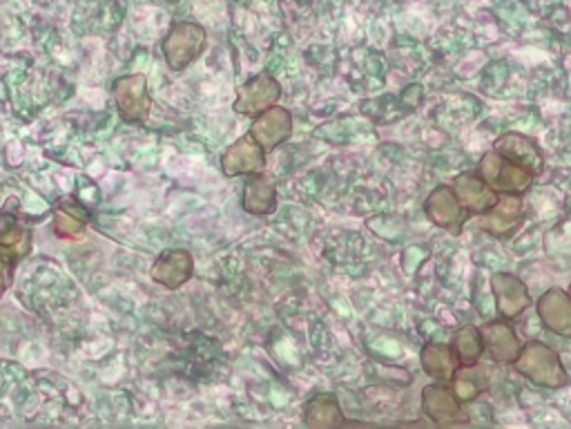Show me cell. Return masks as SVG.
I'll list each match as a JSON object with an SVG mask.
<instances>
[{
	"label": "cell",
	"mask_w": 571,
	"mask_h": 429,
	"mask_svg": "<svg viewBox=\"0 0 571 429\" xmlns=\"http://www.w3.org/2000/svg\"><path fill=\"white\" fill-rule=\"evenodd\" d=\"M452 188L456 190L462 209L469 213V217H480L492 211L498 202V192L488 188L478 173H460Z\"/></svg>",
	"instance_id": "cell-15"
},
{
	"label": "cell",
	"mask_w": 571,
	"mask_h": 429,
	"mask_svg": "<svg viewBox=\"0 0 571 429\" xmlns=\"http://www.w3.org/2000/svg\"><path fill=\"white\" fill-rule=\"evenodd\" d=\"M112 99L120 114V119L132 126H143L150 116V92L148 79L143 74H128L120 76L112 86Z\"/></svg>",
	"instance_id": "cell-4"
},
{
	"label": "cell",
	"mask_w": 571,
	"mask_h": 429,
	"mask_svg": "<svg viewBox=\"0 0 571 429\" xmlns=\"http://www.w3.org/2000/svg\"><path fill=\"white\" fill-rule=\"evenodd\" d=\"M422 412L431 425L460 427L469 425L471 416L454 394L448 382H431L422 389Z\"/></svg>",
	"instance_id": "cell-5"
},
{
	"label": "cell",
	"mask_w": 571,
	"mask_h": 429,
	"mask_svg": "<svg viewBox=\"0 0 571 429\" xmlns=\"http://www.w3.org/2000/svg\"><path fill=\"white\" fill-rule=\"evenodd\" d=\"M567 293H569V298H571V287H569V291H567Z\"/></svg>",
	"instance_id": "cell-25"
},
{
	"label": "cell",
	"mask_w": 571,
	"mask_h": 429,
	"mask_svg": "<svg viewBox=\"0 0 571 429\" xmlns=\"http://www.w3.org/2000/svg\"><path fill=\"white\" fill-rule=\"evenodd\" d=\"M454 389V394L458 396V401L465 403H473L480 394H484L488 389V380H486V371L480 369L478 365L473 367H460L454 376V380L448 382Z\"/></svg>",
	"instance_id": "cell-23"
},
{
	"label": "cell",
	"mask_w": 571,
	"mask_h": 429,
	"mask_svg": "<svg viewBox=\"0 0 571 429\" xmlns=\"http://www.w3.org/2000/svg\"><path fill=\"white\" fill-rule=\"evenodd\" d=\"M241 209L253 217H268L277 211V186L266 173L249 175L243 184Z\"/></svg>",
	"instance_id": "cell-17"
},
{
	"label": "cell",
	"mask_w": 571,
	"mask_h": 429,
	"mask_svg": "<svg viewBox=\"0 0 571 429\" xmlns=\"http://www.w3.org/2000/svg\"><path fill=\"white\" fill-rule=\"evenodd\" d=\"M206 29L196 23H177L163 38V59L173 72H183L206 50Z\"/></svg>",
	"instance_id": "cell-3"
},
{
	"label": "cell",
	"mask_w": 571,
	"mask_h": 429,
	"mask_svg": "<svg viewBox=\"0 0 571 429\" xmlns=\"http://www.w3.org/2000/svg\"><path fill=\"white\" fill-rule=\"evenodd\" d=\"M448 344H452L460 367L480 365V361L484 356L482 333H480V327H475V325H467V327L458 329Z\"/></svg>",
	"instance_id": "cell-22"
},
{
	"label": "cell",
	"mask_w": 571,
	"mask_h": 429,
	"mask_svg": "<svg viewBox=\"0 0 571 429\" xmlns=\"http://www.w3.org/2000/svg\"><path fill=\"white\" fill-rule=\"evenodd\" d=\"M249 135L266 150V154L277 150L293 135V112L289 108H281L279 103L268 108L255 116Z\"/></svg>",
	"instance_id": "cell-10"
},
{
	"label": "cell",
	"mask_w": 571,
	"mask_h": 429,
	"mask_svg": "<svg viewBox=\"0 0 571 429\" xmlns=\"http://www.w3.org/2000/svg\"><path fill=\"white\" fill-rule=\"evenodd\" d=\"M536 311L547 331L571 340V298L567 291L558 287L545 291L536 302Z\"/></svg>",
	"instance_id": "cell-16"
},
{
	"label": "cell",
	"mask_w": 571,
	"mask_h": 429,
	"mask_svg": "<svg viewBox=\"0 0 571 429\" xmlns=\"http://www.w3.org/2000/svg\"><path fill=\"white\" fill-rule=\"evenodd\" d=\"M279 99H281L279 81L275 79L272 74L262 72V74L253 76L251 81H246L237 90V99H234L232 108H234L237 114L253 116V119H255L257 114H262L268 108L277 105Z\"/></svg>",
	"instance_id": "cell-7"
},
{
	"label": "cell",
	"mask_w": 571,
	"mask_h": 429,
	"mask_svg": "<svg viewBox=\"0 0 571 429\" xmlns=\"http://www.w3.org/2000/svg\"><path fill=\"white\" fill-rule=\"evenodd\" d=\"M513 369L532 384L543 389H562L569 384V374L562 365L558 351L541 340H529L522 344Z\"/></svg>",
	"instance_id": "cell-1"
},
{
	"label": "cell",
	"mask_w": 571,
	"mask_h": 429,
	"mask_svg": "<svg viewBox=\"0 0 571 429\" xmlns=\"http://www.w3.org/2000/svg\"><path fill=\"white\" fill-rule=\"evenodd\" d=\"M192 273H194L192 255L183 249H170V251L161 253L156 257V262L152 264L150 276L156 285L175 291L192 278Z\"/></svg>",
	"instance_id": "cell-14"
},
{
	"label": "cell",
	"mask_w": 571,
	"mask_h": 429,
	"mask_svg": "<svg viewBox=\"0 0 571 429\" xmlns=\"http://www.w3.org/2000/svg\"><path fill=\"white\" fill-rule=\"evenodd\" d=\"M16 262L12 255L8 253H0V298L5 295V291L10 289L12 280H14V268H16Z\"/></svg>",
	"instance_id": "cell-24"
},
{
	"label": "cell",
	"mask_w": 571,
	"mask_h": 429,
	"mask_svg": "<svg viewBox=\"0 0 571 429\" xmlns=\"http://www.w3.org/2000/svg\"><path fill=\"white\" fill-rule=\"evenodd\" d=\"M478 226L496 240H507L524 222V202L522 194H498L496 206L475 217Z\"/></svg>",
	"instance_id": "cell-9"
},
{
	"label": "cell",
	"mask_w": 571,
	"mask_h": 429,
	"mask_svg": "<svg viewBox=\"0 0 571 429\" xmlns=\"http://www.w3.org/2000/svg\"><path fill=\"white\" fill-rule=\"evenodd\" d=\"M221 171L226 177H249L266 171V150L251 137L243 135L221 154Z\"/></svg>",
	"instance_id": "cell-11"
},
{
	"label": "cell",
	"mask_w": 571,
	"mask_h": 429,
	"mask_svg": "<svg viewBox=\"0 0 571 429\" xmlns=\"http://www.w3.org/2000/svg\"><path fill=\"white\" fill-rule=\"evenodd\" d=\"M488 285H492L494 304L500 318L516 320L532 306V295H529L526 285L518 276H513V273L496 270L492 273V278H488Z\"/></svg>",
	"instance_id": "cell-8"
},
{
	"label": "cell",
	"mask_w": 571,
	"mask_h": 429,
	"mask_svg": "<svg viewBox=\"0 0 571 429\" xmlns=\"http://www.w3.org/2000/svg\"><path fill=\"white\" fill-rule=\"evenodd\" d=\"M422 211L433 226L452 232V236H460L465 224L471 219L469 213L462 209L456 190L448 184H442L429 192Z\"/></svg>",
	"instance_id": "cell-6"
},
{
	"label": "cell",
	"mask_w": 571,
	"mask_h": 429,
	"mask_svg": "<svg viewBox=\"0 0 571 429\" xmlns=\"http://www.w3.org/2000/svg\"><path fill=\"white\" fill-rule=\"evenodd\" d=\"M482 342H484V354L498 365H513L518 358L522 342L511 325V320H488L480 327Z\"/></svg>",
	"instance_id": "cell-13"
},
{
	"label": "cell",
	"mask_w": 571,
	"mask_h": 429,
	"mask_svg": "<svg viewBox=\"0 0 571 429\" xmlns=\"http://www.w3.org/2000/svg\"><path fill=\"white\" fill-rule=\"evenodd\" d=\"M475 173L482 177V181L488 188L498 194H524L526 190H532L536 181L532 173L509 162L496 150H488L482 154Z\"/></svg>",
	"instance_id": "cell-2"
},
{
	"label": "cell",
	"mask_w": 571,
	"mask_h": 429,
	"mask_svg": "<svg viewBox=\"0 0 571 429\" xmlns=\"http://www.w3.org/2000/svg\"><path fill=\"white\" fill-rule=\"evenodd\" d=\"M302 418H304V425L310 429H331V427H340L348 422L338 396L326 394V392L315 394L304 403Z\"/></svg>",
	"instance_id": "cell-18"
},
{
	"label": "cell",
	"mask_w": 571,
	"mask_h": 429,
	"mask_svg": "<svg viewBox=\"0 0 571 429\" xmlns=\"http://www.w3.org/2000/svg\"><path fill=\"white\" fill-rule=\"evenodd\" d=\"M420 365L422 371L435 382H452L456 371L460 369L452 344L446 342H427L420 351Z\"/></svg>",
	"instance_id": "cell-19"
},
{
	"label": "cell",
	"mask_w": 571,
	"mask_h": 429,
	"mask_svg": "<svg viewBox=\"0 0 571 429\" xmlns=\"http://www.w3.org/2000/svg\"><path fill=\"white\" fill-rule=\"evenodd\" d=\"M90 224V213L76 200H61L54 211V232L61 240H78Z\"/></svg>",
	"instance_id": "cell-20"
},
{
	"label": "cell",
	"mask_w": 571,
	"mask_h": 429,
	"mask_svg": "<svg viewBox=\"0 0 571 429\" xmlns=\"http://www.w3.org/2000/svg\"><path fill=\"white\" fill-rule=\"evenodd\" d=\"M31 251V232L18 222L16 215L0 213V253L14 260L27 257Z\"/></svg>",
	"instance_id": "cell-21"
},
{
	"label": "cell",
	"mask_w": 571,
	"mask_h": 429,
	"mask_svg": "<svg viewBox=\"0 0 571 429\" xmlns=\"http://www.w3.org/2000/svg\"><path fill=\"white\" fill-rule=\"evenodd\" d=\"M494 150L500 152L509 162L522 166L534 177H541L545 171V152L536 143V139L526 137L522 133H505L496 139Z\"/></svg>",
	"instance_id": "cell-12"
}]
</instances>
